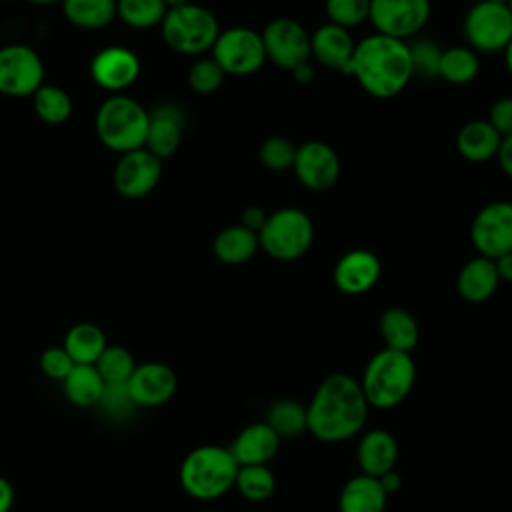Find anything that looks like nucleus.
<instances>
[{"label": "nucleus", "mask_w": 512, "mask_h": 512, "mask_svg": "<svg viewBox=\"0 0 512 512\" xmlns=\"http://www.w3.org/2000/svg\"><path fill=\"white\" fill-rule=\"evenodd\" d=\"M368 410L360 380L344 372L328 374L306 404L308 432L320 442H344L362 432Z\"/></svg>", "instance_id": "1"}, {"label": "nucleus", "mask_w": 512, "mask_h": 512, "mask_svg": "<svg viewBox=\"0 0 512 512\" xmlns=\"http://www.w3.org/2000/svg\"><path fill=\"white\" fill-rule=\"evenodd\" d=\"M348 74L370 96L394 98L414 78L408 42L378 32L364 36L356 42Z\"/></svg>", "instance_id": "2"}, {"label": "nucleus", "mask_w": 512, "mask_h": 512, "mask_svg": "<svg viewBox=\"0 0 512 512\" xmlns=\"http://www.w3.org/2000/svg\"><path fill=\"white\" fill-rule=\"evenodd\" d=\"M414 380L416 364L410 352L384 346L366 362L360 386L370 408L390 410L408 398Z\"/></svg>", "instance_id": "3"}, {"label": "nucleus", "mask_w": 512, "mask_h": 512, "mask_svg": "<svg viewBox=\"0 0 512 512\" xmlns=\"http://www.w3.org/2000/svg\"><path fill=\"white\" fill-rule=\"evenodd\" d=\"M238 462L218 444H204L186 454L180 464V486L194 500H216L234 488Z\"/></svg>", "instance_id": "4"}, {"label": "nucleus", "mask_w": 512, "mask_h": 512, "mask_svg": "<svg viewBox=\"0 0 512 512\" xmlns=\"http://www.w3.org/2000/svg\"><path fill=\"white\" fill-rule=\"evenodd\" d=\"M94 128L108 150L132 152L146 144L148 110L126 94H110L96 110Z\"/></svg>", "instance_id": "5"}, {"label": "nucleus", "mask_w": 512, "mask_h": 512, "mask_svg": "<svg viewBox=\"0 0 512 512\" xmlns=\"http://www.w3.org/2000/svg\"><path fill=\"white\" fill-rule=\"evenodd\" d=\"M162 40L168 48L186 56H200L212 50L220 24L218 18L204 6L188 2L178 8H168L160 22Z\"/></svg>", "instance_id": "6"}, {"label": "nucleus", "mask_w": 512, "mask_h": 512, "mask_svg": "<svg viewBox=\"0 0 512 512\" xmlns=\"http://www.w3.org/2000/svg\"><path fill=\"white\" fill-rule=\"evenodd\" d=\"M260 248L280 262H292L302 258L314 242L312 218L296 208L284 206L268 214L262 230L258 232Z\"/></svg>", "instance_id": "7"}, {"label": "nucleus", "mask_w": 512, "mask_h": 512, "mask_svg": "<svg viewBox=\"0 0 512 512\" xmlns=\"http://www.w3.org/2000/svg\"><path fill=\"white\" fill-rule=\"evenodd\" d=\"M462 30L476 54L502 52L512 40V12L506 2L480 0L466 12Z\"/></svg>", "instance_id": "8"}, {"label": "nucleus", "mask_w": 512, "mask_h": 512, "mask_svg": "<svg viewBox=\"0 0 512 512\" xmlns=\"http://www.w3.org/2000/svg\"><path fill=\"white\" fill-rule=\"evenodd\" d=\"M210 52V56L228 76H250L258 72L266 62L260 32L246 26L220 30Z\"/></svg>", "instance_id": "9"}, {"label": "nucleus", "mask_w": 512, "mask_h": 512, "mask_svg": "<svg viewBox=\"0 0 512 512\" xmlns=\"http://www.w3.org/2000/svg\"><path fill=\"white\" fill-rule=\"evenodd\" d=\"M44 84V62L26 44H6L0 48V94L26 98Z\"/></svg>", "instance_id": "10"}, {"label": "nucleus", "mask_w": 512, "mask_h": 512, "mask_svg": "<svg viewBox=\"0 0 512 512\" xmlns=\"http://www.w3.org/2000/svg\"><path fill=\"white\" fill-rule=\"evenodd\" d=\"M266 60L274 66L292 72L304 62H310V34L294 18H274L260 32Z\"/></svg>", "instance_id": "11"}, {"label": "nucleus", "mask_w": 512, "mask_h": 512, "mask_svg": "<svg viewBox=\"0 0 512 512\" xmlns=\"http://www.w3.org/2000/svg\"><path fill=\"white\" fill-rule=\"evenodd\" d=\"M430 12V0H370L368 22L378 34L408 42L426 26Z\"/></svg>", "instance_id": "12"}, {"label": "nucleus", "mask_w": 512, "mask_h": 512, "mask_svg": "<svg viewBox=\"0 0 512 512\" xmlns=\"http://www.w3.org/2000/svg\"><path fill=\"white\" fill-rule=\"evenodd\" d=\"M470 240L476 252L490 260L512 252V202L494 200L482 206L472 218Z\"/></svg>", "instance_id": "13"}, {"label": "nucleus", "mask_w": 512, "mask_h": 512, "mask_svg": "<svg viewBox=\"0 0 512 512\" xmlns=\"http://www.w3.org/2000/svg\"><path fill=\"white\" fill-rule=\"evenodd\" d=\"M162 178V160L146 148L120 154L114 172L112 184L116 192L128 200H138L148 196Z\"/></svg>", "instance_id": "14"}, {"label": "nucleus", "mask_w": 512, "mask_h": 512, "mask_svg": "<svg viewBox=\"0 0 512 512\" xmlns=\"http://www.w3.org/2000/svg\"><path fill=\"white\" fill-rule=\"evenodd\" d=\"M340 158L336 150L322 140H308L296 148L292 172L298 182L312 190H330L340 178Z\"/></svg>", "instance_id": "15"}, {"label": "nucleus", "mask_w": 512, "mask_h": 512, "mask_svg": "<svg viewBox=\"0 0 512 512\" xmlns=\"http://www.w3.org/2000/svg\"><path fill=\"white\" fill-rule=\"evenodd\" d=\"M140 58L126 46H106L90 60L92 80L110 94H122L140 76Z\"/></svg>", "instance_id": "16"}, {"label": "nucleus", "mask_w": 512, "mask_h": 512, "mask_svg": "<svg viewBox=\"0 0 512 512\" xmlns=\"http://www.w3.org/2000/svg\"><path fill=\"white\" fill-rule=\"evenodd\" d=\"M128 388L138 408H156L172 400L178 388V378L164 362H144L136 364L128 378Z\"/></svg>", "instance_id": "17"}, {"label": "nucleus", "mask_w": 512, "mask_h": 512, "mask_svg": "<svg viewBox=\"0 0 512 512\" xmlns=\"http://www.w3.org/2000/svg\"><path fill=\"white\" fill-rule=\"evenodd\" d=\"M380 272L382 264L374 252L366 248H354L338 258L332 280L342 294L360 296L376 286Z\"/></svg>", "instance_id": "18"}, {"label": "nucleus", "mask_w": 512, "mask_h": 512, "mask_svg": "<svg viewBox=\"0 0 512 512\" xmlns=\"http://www.w3.org/2000/svg\"><path fill=\"white\" fill-rule=\"evenodd\" d=\"M184 112L176 104H160L148 112V132L144 148L160 160L170 158L182 142Z\"/></svg>", "instance_id": "19"}, {"label": "nucleus", "mask_w": 512, "mask_h": 512, "mask_svg": "<svg viewBox=\"0 0 512 512\" xmlns=\"http://www.w3.org/2000/svg\"><path fill=\"white\" fill-rule=\"evenodd\" d=\"M356 42L350 30L336 24H322L310 34V52L316 62L326 68L348 74Z\"/></svg>", "instance_id": "20"}, {"label": "nucleus", "mask_w": 512, "mask_h": 512, "mask_svg": "<svg viewBox=\"0 0 512 512\" xmlns=\"http://www.w3.org/2000/svg\"><path fill=\"white\" fill-rule=\"evenodd\" d=\"M280 442L282 440L278 438V434L264 420H260L244 426L236 434L228 450L232 452L238 466L268 464L276 456Z\"/></svg>", "instance_id": "21"}, {"label": "nucleus", "mask_w": 512, "mask_h": 512, "mask_svg": "<svg viewBox=\"0 0 512 512\" xmlns=\"http://www.w3.org/2000/svg\"><path fill=\"white\" fill-rule=\"evenodd\" d=\"M356 460L362 474L380 478L394 470L398 460V442L392 432L384 428L366 430L356 446Z\"/></svg>", "instance_id": "22"}, {"label": "nucleus", "mask_w": 512, "mask_h": 512, "mask_svg": "<svg viewBox=\"0 0 512 512\" xmlns=\"http://www.w3.org/2000/svg\"><path fill=\"white\" fill-rule=\"evenodd\" d=\"M498 284H500V278H498L494 260L480 254L464 262V266L456 276L458 294L470 304H480L492 298L494 292L498 290Z\"/></svg>", "instance_id": "23"}, {"label": "nucleus", "mask_w": 512, "mask_h": 512, "mask_svg": "<svg viewBox=\"0 0 512 512\" xmlns=\"http://www.w3.org/2000/svg\"><path fill=\"white\" fill-rule=\"evenodd\" d=\"M378 478L368 474H356L342 486L338 494V512H384L388 504Z\"/></svg>", "instance_id": "24"}, {"label": "nucleus", "mask_w": 512, "mask_h": 512, "mask_svg": "<svg viewBox=\"0 0 512 512\" xmlns=\"http://www.w3.org/2000/svg\"><path fill=\"white\" fill-rule=\"evenodd\" d=\"M500 144L502 136L490 126L488 120H470L456 136V148L468 162H488L496 158Z\"/></svg>", "instance_id": "25"}, {"label": "nucleus", "mask_w": 512, "mask_h": 512, "mask_svg": "<svg viewBox=\"0 0 512 512\" xmlns=\"http://www.w3.org/2000/svg\"><path fill=\"white\" fill-rule=\"evenodd\" d=\"M212 250L222 264L240 266L256 256V252L260 250V240L258 234L248 230L246 226L232 224L216 234Z\"/></svg>", "instance_id": "26"}, {"label": "nucleus", "mask_w": 512, "mask_h": 512, "mask_svg": "<svg viewBox=\"0 0 512 512\" xmlns=\"http://www.w3.org/2000/svg\"><path fill=\"white\" fill-rule=\"evenodd\" d=\"M378 330L384 340V346L400 352H412L420 338L416 318L406 308L400 306H390L380 314Z\"/></svg>", "instance_id": "27"}, {"label": "nucleus", "mask_w": 512, "mask_h": 512, "mask_svg": "<svg viewBox=\"0 0 512 512\" xmlns=\"http://www.w3.org/2000/svg\"><path fill=\"white\" fill-rule=\"evenodd\" d=\"M62 346L74 364H94L108 344L100 326L78 322L66 332Z\"/></svg>", "instance_id": "28"}, {"label": "nucleus", "mask_w": 512, "mask_h": 512, "mask_svg": "<svg viewBox=\"0 0 512 512\" xmlns=\"http://www.w3.org/2000/svg\"><path fill=\"white\" fill-rule=\"evenodd\" d=\"M104 380L94 364H76L70 374L62 380L66 398L80 408L98 406V400L104 390Z\"/></svg>", "instance_id": "29"}, {"label": "nucleus", "mask_w": 512, "mask_h": 512, "mask_svg": "<svg viewBox=\"0 0 512 512\" xmlns=\"http://www.w3.org/2000/svg\"><path fill=\"white\" fill-rule=\"evenodd\" d=\"M62 12L76 28L100 30L116 18V0H62Z\"/></svg>", "instance_id": "30"}, {"label": "nucleus", "mask_w": 512, "mask_h": 512, "mask_svg": "<svg viewBox=\"0 0 512 512\" xmlns=\"http://www.w3.org/2000/svg\"><path fill=\"white\" fill-rule=\"evenodd\" d=\"M264 422L278 434L280 440L296 438V436L308 432L306 406L296 402L294 398L274 400L266 410Z\"/></svg>", "instance_id": "31"}, {"label": "nucleus", "mask_w": 512, "mask_h": 512, "mask_svg": "<svg viewBox=\"0 0 512 512\" xmlns=\"http://www.w3.org/2000/svg\"><path fill=\"white\" fill-rule=\"evenodd\" d=\"M480 72V58L470 46H452L442 50L440 56V70L438 78L446 80L448 84H468Z\"/></svg>", "instance_id": "32"}, {"label": "nucleus", "mask_w": 512, "mask_h": 512, "mask_svg": "<svg viewBox=\"0 0 512 512\" xmlns=\"http://www.w3.org/2000/svg\"><path fill=\"white\" fill-rule=\"evenodd\" d=\"M32 108L36 116L48 126L64 124L72 114V100L68 92L54 84H42L32 94Z\"/></svg>", "instance_id": "33"}, {"label": "nucleus", "mask_w": 512, "mask_h": 512, "mask_svg": "<svg viewBox=\"0 0 512 512\" xmlns=\"http://www.w3.org/2000/svg\"><path fill=\"white\" fill-rule=\"evenodd\" d=\"M234 488L248 502H264L274 494L276 478H274V472L266 464L238 466Z\"/></svg>", "instance_id": "34"}, {"label": "nucleus", "mask_w": 512, "mask_h": 512, "mask_svg": "<svg viewBox=\"0 0 512 512\" xmlns=\"http://www.w3.org/2000/svg\"><path fill=\"white\" fill-rule=\"evenodd\" d=\"M166 10L162 0H116V18L136 30L160 26Z\"/></svg>", "instance_id": "35"}, {"label": "nucleus", "mask_w": 512, "mask_h": 512, "mask_svg": "<svg viewBox=\"0 0 512 512\" xmlns=\"http://www.w3.org/2000/svg\"><path fill=\"white\" fill-rule=\"evenodd\" d=\"M94 366L100 372L104 382H128V378L136 368V362L124 346L108 344L100 354V358L94 362Z\"/></svg>", "instance_id": "36"}, {"label": "nucleus", "mask_w": 512, "mask_h": 512, "mask_svg": "<svg viewBox=\"0 0 512 512\" xmlns=\"http://www.w3.org/2000/svg\"><path fill=\"white\" fill-rule=\"evenodd\" d=\"M296 144L286 136H270L258 148V160L270 172L292 170L296 158Z\"/></svg>", "instance_id": "37"}, {"label": "nucleus", "mask_w": 512, "mask_h": 512, "mask_svg": "<svg viewBox=\"0 0 512 512\" xmlns=\"http://www.w3.org/2000/svg\"><path fill=\"white\" fill-rule=\"evenodd\" d=\"M102 412L114 420H126L136 412V402L130 394L128 382H106L98 400Z\"/></svg>", "instance_id": "38"}, {"label": "nucleus", "mask_w": 512, "mask_h": 512, "mask_svg": "<svg viewBox=\"0 0 512 512\" xmlns=\"http://www.w3.org/2000/svg\"><path fill=\"white\" fill-rule=\"evenodd\" d=\"M408 48H410L412 74L428 80L438 78L442 48L428 38H418L414 42H408Z\"/></svg>", "instance_id": "39"}, {"label": "nucleus", "mask_w": 512, "mask_h": 512, "mask_svg": "<svg viewBox=\"0 0 512 512\" xmlns=\"http://www.w3.org/2000/svg\"><path fill=\"white\" fill-rule=\"evenodd\" d=\"M370 0H326V16L330 24L346 30L360 26L368 20Z\"/></svg>", "instance_id": "40"}, {"label": "nucleus", "mask_w": 512, "mask_h": 512, "mask_svg": "<svg viewBox=\"0 0 512 512\" xmlns=\"http://www.w3.org/2000/svg\"><path fill=\"white\" fill-rule=\"evenodd\" d=\"M224 76L226 74L222 72V68L216 64L212 56H200L198 60L192 62L188 70V86L196 94H212L222 86Z\"/></svg>", "instance_id": "41"}, {"label": "nucleus", "mask_w": 512, "mask_h": 512, "mask_svg": "<svg viewBox=\"0 0 512 512\" xmlns=\"http://www.w3.org/2000/svg\"><path fill=\"white\" fill-rule=\"evenodd\" d=\"M76 364L64 350V346H50L40 354V370L52 380H64Z\"/></svg>", "instance_id": "42"}, {"label": "nucleus", "mask_w": 512, "mask_h": 512, "mask_svg": "<svg viewBox=\"0 0 512 512\" xmlns=\"http://www.w3.org/2000/svg\"><path fill=\"white\" fill-rule=\"evenodd\" d=\"M490 126L502 136H512V96L498 98L488 112Z\"/></svg>", "instance_id": "43"}, {"label": "nucleus", "mask_w": 512, "mask_h": 512, "mask_svg": "<svg viewBox=\"0 0 512 512\" xmlns=\"http://www.w3.org/2000/svg\"><path fill=\"white\" fill-rule=\"evenodd\" d=\"M266 218H268V212H266L264 208H260V206H246V208L242 210L240 224L258 234V232L262 230Z\"/></svg>", "instance_id": "44"}, {"label": "nucleus", "mask_w": 512, "mask_h": 512, "mask_svg": "<svg viewBox=\"0 0 512 512\" xmlns=\"http://www.w3.org/2000/svg\"><path fill=\"white\" fill-rule=\"evenodd\" d=\"M496 160H498L502 172L508 178H512V136L502 138V144H500V150L496 154Z\"/></svg>", "instance_id": "45"}, {"label": "nucleus", "mask_w": 512, "mask_h": 512, "mask_svg": "<svg viewBox=\"0 0 512 512\" xmlns=\"http://www.w3.org/2000/svg\"><path fill=\"white\" fill-rule=\"evenodd\" d=\"M494 266H496L500 282H512V252L498 256L494 260Z\"/></svg>", "instance_id": "46"}, {"label": "nucleus", "mask_w": 512, "mask_h": 512, "mask_svg": "<svg viewBox=\"0 0 512 512\" xmlns=\"http://www.w3.org/2000/svg\"><path fill=\"white\" fill-rule=\"evenodd\" d=\"M378 480H380V484H382V488H384V492H386L388 496L396 494V492L400 490V486H402V476L396 472V468L390 470V472H386V474H382Z\"/></svg>", "instance_id": "47"}, {"label": "nucleus", "mask_w": 512, "mask_h": 512, "mask_svg": "<svg viewBox=\"0 0 512 512\" xmlns=\"http://www.w3.org/2000/svg\"><path fill=\"white\" fill-rule=\"evenodd\" d=\"M12 504H14V488L4 476H0V512H10Z\"/></svg>", "instance_id": "48"}, {"label": "nucleus", "mask_w": 512, "mask_h": 512, "mask_svg": "<svg viewBox=\"0 0 512 512\" xmlns=\"http://www.w3.org/2000/svg\"><path fill=\"white\" fill-rule=\"evenodd\" d=\"M292 78L298 82V84H308L314 80V68L310 62H304L300 64L298 68L292 70Z\"/></svg>", "instance_id": "49"}, {"label": "nucleus", "mask_w": 512, "mask_h": 512, "mask_svg": "<svg viewBox=\"0 0 512 512\" xmlns=\"http://www.w3.org/2000/svg\"><path fill=\"white\" fill-rule=\"evenodd\" d=\"M502 54H504V64H506L508 72L512 74V40H510V42H508V46L502 50Z\"/></svg>", "instance_id": "50"}, {"label": "nucleus", "mask_w": 512, "mask_h": 512, "mask_svg": "<svg viewBox=\"0 0 512 512\" xmlns=\"http://www.w3.org/2000/svg\"><path fill=\"white\" fill-rule=\"evenodd\" d=\"M166 4V8H178L182 4H188L190 0H162Z\"/></svg>", "instance_id": "51"}, {"label": "nucleus", "mask_w": 512, "mask_h": 512, "mask_svg": "<svg viewBox=\"0 0 512 512\" xmlns=\"http://www.w3.org/2000/svg\"><path fill=\"white\" fill-rule=\"evenodd\" d=\"M30 4H36V6H48V4H56V2H62V0H26Z\"/></svg>", "instance_id": "52"}, {"label": "nucleus", "mask_w": 512, "mask_h": 512, "mask_svg": "<svg viewBox=\"0 0 512 512\" xmlns=\"http://www.w3.org/2000/svg\"><path fill=\"white\" fill-rule=\"evenodd\" d=\"M506 4H508V8H510V12H512V0H508Z\"/></svg>", "instance_id": "53"}, {"label": "nucleus", "mask_w": 512, "mask_h": 512, "mask_svg": "<svg viewBox=\"0 0 512 512\" xmlns=\"http://www.w3.org/2000/svg\"><path fill=\"white\" fill-rule=\"evenodd\" d=\"M494 2H508V0H494Z\"/></svg>", "instance_id": "54"}]
</instances>
